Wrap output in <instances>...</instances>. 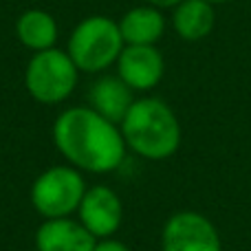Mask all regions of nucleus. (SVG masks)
<instances>
[{"label":"nucleus","instance_id":"nucleus-1","mask_svg":"<svg viewBox=\"0 0 251 251\" xmlns=\"http://www.w3.org/2000/svg\"><path fill=\"white\" fill-rule=\"evenodd\" d=\"M53 141L69 165L88 174L115 172L128 150L122 128L91 106L62 110L53 124Z\"/></svg>","mask_w":251,"mask_h":251},{"label":"nucleus","instance_id":"nucleus-2","mask_svg":"<svg viewBox=\"0 0 251 251\" xmlns=\"http://www.w3.org/2000/svg\"><path fill=\"white\" fill-rule=\"evenodd\" d=\"M128 150L150 161H163L181 146V124L159 97H139L119 124Z\"/></svg>","mask_w":251,"mask_h":251},{"label":"nucleus","instance_id":"nucleus-3","mask_svg":"<svg viewBox=\"0 0 251 251\" xmlns=\"http://www.w3.org/2000/svg\"><path fill=\"white\" fill-rule=\"evenodd\" d=\"M126 42L119 31V22L108 16H88L75 25L69 38L66 53L79 73H101L117 64Z\"/></svg>","mask_w":251,"mask_h":251},{"label":"nucleus","instance_id":"nucleus-4","mask_svg":"<svg viewBox=\"0 0 251 251\" xmlns=\"http://www.w3.org/2000/svg\"><path fill=\"white\" fill-rule=\"evenodd\" d=\"M79 79V69L71 55L53 47L33 53L25 69V88L40 104H62L73 95Z\"/></svg>","mask_w":251,"mask_h":251},{"label":"nucleus","instance_id":"nucleus-5","mask_svg":"<svg viewBox=\"0 0 251 251\" xmlns=\"http://www.w3.org/2000/svg\"><path fill=\"white\" fill-rule=\"evenodd\" d=\"M86 181L82 172L73 165H53L44 170L31 185V205L44 218H66L77 212L84 194Z\"/></svg>","mask_w":251,"mask_h":251},{"label":"nucleus","instance_id":"nucleus-6","mask_svg":"<svg viewBox=\"0 0 251 251\" xmlns=\"http://www.w3.org/2000/svg\"><path fill=\"white\" fill-rule=\"evenodd\" d=\"M163 251H223V240L205 214L183 209L165 221L161 231Z\"/></svg>","mask_w":251,"mask_h":251},{"label":"nucleus","instance_id":"nucleus-7","mask_svg":"<svg viewBox=\"0 0 251 251\" xmlns=\"http://www.w3.org/2000/svg\"><path fill=\"white\" fill-rule=\"evenodd\" d=\"M77 221L97 240L113 238L124 221V205L119 194L108 185L88 187L77 207Z\"/></svg>","mask_w":251,"mask_h":251},{"label":"nucleus","instance_id":"nucleus-8","mask_svg":"<svg viewBox=\"0 0 251 251\" xmlns=\"http://www.w3.org/2000/svg\"><path fill=\"white\" fill-rule=\"evenodd\" d=\"M165 60L156 47L126 44L117 60V75L132 91H152L163 79Z\"/></svg>","mask_w":251,"mask_h":251},{"label":"nucleus","instance_id":"nucleus-9","mask_svg":"<svg viewBox=\"0 0 251 251\" xmlns=\"http://www.w3.org/2000/svg\"><path fill=\"white\" fill-rule=\"evenodd\" d=\"M95 236L79 221L66 218H49L35 231V249L38 251H93Z\"/></svg>","mask_w":251,"mask_h":251},{"label":"nucleus","instance_id":"nucleus-10","mask_svg":"<svg viewBox=\"0 0 251 251\" xmlns=\"http://www.w3.org/2000/svg\"><path fill=\"white\" fill-rule=\"evenodd\" d=\"M119 31L126 44L134 47H156L165 33V18L161 9L141 4L126 11L119 20Z\"/></svg>","mask_w":251,"mask_h":251},{"label":"nucleus","instance_id":"nucleus-11","mask_svg":"<svg viewBox=\"0 0 251 251\" xmlns=\"http://www.w3.org/2000/svg\"><path fill=\"white\" fill-rule=\"evenodd\" d=\"M132 93L134 91L119 75H104L91 86V108L119 126L134 101Z\"/></svg>","mask_w":251,"mask_h":251},{"label":"nucleus","instance_id":"nucleus-12","mask_svg":"<svg viewBox=\"0 0 251 251\" xmlns=\"http://www.w3.org/2000/svg\"><path fill=\"white\" fill-rule=\"evenodd\" d=\"M172 26L185 42H201L216 26V11L207 0H183L174 7Z\"/></svg>","mask_w":251,"mask_h":251},{"label":"nucleus","instance_id":"nucleus-13","mask_svg":"<svg viewBox=\"0 0 251 251\" xmlns=\"http://www.w3.org/2000/svg\"><path fill=\"white\" fill-rule=\"evenodd\" d=\"M16 38L29 51L40 53L53 49L60 38L55 18L44 9H26L16 20Z\"/></svg>","mask_w":251,"mask_h":251},{"label":"nucleus","instance_id":"nucleus-14","mask_svg":"<svg viewBox=\"0 0 251 251\" xmlns=\"http://www.w3.org/2000/svg\"><path fill=\"white\" fill-rule=\"evenodd\" d=\"M93 251H130V247L122 240H115V238H100L95 240V247Z\"/></svg>","mask_w":251,"mask_h":251},{"label":"nucleus","instance_id":"nucleus-15","mask_svg":"<svg viewBox=\"0 0 251 251\" xmlns=\"http://www.w3.org/2000/svg\"><path fill=\"white\" fill-rule=\"evenodd\" d=\"M146 2L156 9H174L178 2H183V0H146Z\"/></svg>","mask_w":251,"mask_h":251},{"label":"nucleus","instance_id":"nucleus-16","mask_svg":"<svg viewBox=\"0 0 251 251\" xmlns=\"http://www.w3.org/2000/svg\"><path fill=\"white\" fill-rule=\"evenodd\" d=\"M207 2H212V4H225V2H231V0H207Z\"/></svg>","mask_w":251,"mask_h":251}]
</instances>
